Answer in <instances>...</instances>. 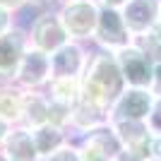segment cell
I'll use <instances>...</instances> for the list:
<instances>
[{"instance_id":"cell-8","label":"cell","mask_w":161,"mask_h":161,"mask_svg":"<svg viewBox=\"0 0 161 161\" xmlns=\"http://www.w3.org/2000/svg\"><path fill=\"white\" fill-rule=\"evenodd\" d=\"M84 67L87 60L77 43H63L51 53V80H80Z\"/></svg>"},{"instance_id":"cell-11","label":"cell","mask_w":161,"mask_h":161,"mask_svg":"<svg viewBox=\"0 0 161 161\" xmlns=\"http://www.w3.org/2000/svg\"><path fill=\"white\" fill-rule=\"evenodd\" d=\"M0 149L12 161H41L31 137V130L24 128V125H12L7 130L3 142H0Z\"/></svg>"},{"instance_id":"cell-14","label":"cell","mask_w":161,"mask_h":161,"mask_svg":"<svg viewBox=\"0 0 161 161\" xmlns=\"http://www.w3.org/2000/svg\"><path fill=\"white\" fill-rule=\"evenodd\" d=\"M70 125L80 132H89V130H96L101 125H108V111L103 108H96L87 101H77L72 103V111H70Z\"/></svg>"},{"instance_id":"cell-23","label":"cell","mask_w":161,"mask_h":161,"mask_svg":"<svg viewBox=\"0 0 161 161\" xmlns=\"http://www.w3.org/2000/svg\"><path fill=\"white\" fill-rule=\"evenodd\" d=\"M149 92L154 96H161V60L154 63V75H152V87H149Z\"/></svg>"},{"instance_id":"cell-18","label":"cell","mask_w":161,"mask_h":161,"mask_svg":"<svg viewBox=\"0 0 161 161\" xmlns=\"http://www.w3.org/2000/svg\"><path fill=\"white\" fill-rule=\"evenodd\" d=\"M51 99L72 106L80 101V80H51Z\"/></svg>"},{"instance_id":"cell-32","label":"cell","mask_w":161,"mask_h":161,"mask_svg":"<svg viewBox=\"0 0 161 161\" xmlns=\"http://www.w3.org/2000/svg\"><path fill=\"white\" fill-rule=\"evenodd\" d=\"M65 3H70V0H65Z\"/></svg>"},{"instance_id":"cell-12","label":"cell","mask_w":161,"mask_h":161,"mask_svg":"<svg viewBox=\"0 0 161 161\" xmlns=\"http://www.w3.org/2000/svg\"><path fill=\"white\" fill-rule=\"evenodd\" d=\"M24 36L19 31H3L0 34V82H10L17 75L19 60L24 55Z\"/></svg>"},{"instance_id":"cell-20","label":"cell","mask_w":161,"mask_h":161,"mask_svg":"<svg viewBox=\"0 0 161 161\" xmlns=\"http://www.w3.org/2000/svg\"><path fill=\"white\" fill-rule=\"evenodd\" d=\"M144 123H147L152 137H159V135H161V96H154L152 111H149V115L144 118Z\"/></svg>"},{"instance_id":"cell-1","label":"cell","mask_w":161,"mask_h":161,"mask_svg":"<svg viewBox=\"0 0 161 161\" xmlns=\"http://www.w3.org/2000/svg\"><path fill=\"white\" fill-rule=\"evenodd\" d=\"M123 89H125V80L120 65L115 55L108 53L94 55L92 63L84 67V75L80 77V99L103 111L113 106V101L120 96Z\"/></svg>"},{"instance_id":"cell-2","label":"cell","mask_w":161,"mask_h":161,"mask_svg":"<svg viewBox=\"0 0 161 161\" xmlns=\"http://www.w3.org/2000/svg\"><path fill=\"white\" fill-rule=\"evenodd\" d=\"M115 60L120 65L123 80L128 87L149 89L152 87V75H154V63L149 60V53L137 46H125L118 51Z\"/></svg>"},{"instance_id":"cell-22","label":"cell","mask_w":161,"mask_h":161,"mask_svg":"<svg viewBox=\"0 0 161 161\" xmlns=\"http://www.w3.org/2000/svg\"><path fill=\"white\" fill-rule=\"evenodd\" d=\"M41 161H80V154H77V147H70V144H63L60 149L51 152L48 156H43Z\"/></svg>"},{"instance_id":"cell-24","label":"cell","mask_w":161,"mask_h":161,"mask_svg":"<svg viewBox=\"0 0 161 161\" xmlns=\"http://www.w3.org/2000/svg\"><path fill=\"white\" fill-rule=\"evenodd\" d=\"M147 156H140V154H135V152H128V149H123L120 154L115 156L113 161H144Z\"/></svg>"},{"instance_id":"cell-16","label":"cell","mask_w":161,"mask_h":161,"mask_svg":"<svg viewBox=\"0 0 161 161\" xmlns=\"http://www.w3.org/2000/svg\"><path fill=\"white\" fill-rule=\"evenodd\" d=\"M31 137H34V144H36V152H39L41 159L65 144V130L58 128V125H51V123L31 128Z\"/></svg>"},{"instance_id":"cell-19","label":"cell","mask_w":161,"mask_h":161,"mask_svg":"<svg viewBox=\"0 0 161 161\" xmlns=\"http://www.w3.org/2000/svg\"><path fill=\"white\" fill-rule=\"evenodd\" d=\"M70 111H72V106L51 99V101H48V123L65 130L67 125H70Z\"/></svg>"},{"instance_id":"cell-13","label":"cell","mask_w":161,"mask_h":161,"mask_svg":"<svg viewBox=\"0 0 161 161\" xmlns=\"http://www.w3.org/2000/svg\"><path fill=\"white\" fill-rule=\"evenodd\" d=\"M31 41H34V48H39L43 53H53L55 48H60L63 43H67V31H65V27H63L60 17L43 14V17L34 24Z\"/></svg>"},{"instance_id":"cell-4","label":"cell","mask_w":161,"mask_h":161,"mask_svg":"<svg viewBox=\"0 0 161 161\" xmlns=\"http://www.w3.org/2000/svg\"><path fill=\"white\" fill-rule=\"evenodd\" d=\"M58 17H60L67 36L84 39V36H92L96 29L99 7H96L94 0H70V3H65V7Z\"/></svg>"},{"instance_id":"cell-33","label":"cell","mask_w":161,"mask_h":161,"mask_svg":"<svg viewBox=\"0 0 161 161\" xmlns=\"http://www.w3.org/2000/svg\"><path fill=\"white\" fill-rule=\"evenodd\" d=\"M159 14H161V12H159ZM159 19H161V17H159Z\"/></svg>"},{"instance_id":"cell-34","label":"cell","mask_w":161,"mask_h":161,"mask_svg":"<svg viewBox=\"0 0 161 161\" xmlns=\"http://www.w3.org/2000/svg\"><path fill=\"white\" fill-rule=\"evenodd\" d=\"M39 3H41V0H39Z\"/></svg>"},{"instance_id":"cell-15","label":"cell","mask_w":161,"mask_h":161,"mask_svg":"<svg viewBox=\"0 0 161 161\" xmlns=\"http://www.w3.org/2000/svg\"><path fill=\"white\" fill-rule=\"evenodd\" d=\"M43 123H48V99L31 89L22 92V125L31 130Z\"/></svg>"},{"instance_id":"cell-26","label":"cell","mask_w":161,"mask_h":161,"mask_svg":"<svg viewBox=\"0 0 161 161\" xmlns=\"http://www.w3.org/2000/svg\"><path fill=\"white\" fill-rule=\"evenodd\" d=\"M7 29H10V10L0 7V34L7 31Z\"/></svg>"},{"instance_id":"cell-5","label":"cell","mask_w":161,"mask_h":161,"mask_svg":"<svg viewBox=\"0 0 161 161\" xmlns=\"http://www.w3.org/2000/svg\"><path fill=\"white\" fill-rule=\"evenodd\" d=\"M154 94L149 89L128 87L108 108V120H144L152 111Z\"/></svg>"},{"instance_id":"cell-30","label":"cell","mask_w":161,"mask_h":161,"mask_svg":"<svg viewBox=\"0 0 161 161\" xmlns=\"http://www.w3.org/2000/svg\"><path fill=\"white\" fill-rule=\"evenodd\" d=\"M0 161H12V159H10V156H7L5 152H3V149H0Z\"/></svg>"},{"instance_id":"cell-21","label":"cell","mask_w":161,"mask_h":161,"mask_svg":"<svg viewBox=\"0 0 161 161\" xmlns=\"http://www.w3.org/2000/svg\"><path fill=\"white\" fill-rule=\"evenodd\" d=\"M144 46H147V53L161 55V24L156 22L152 29L144 31Z\"/></svg>"},{"instance_id":"cell-9","label":"cell","mask_w":161,"mask_h":161,"mask_svg":"<svg viewBox=\"0 0 161 161\" xmlns=\"http://www.w3.org/2000/svg\"><path fill=\"white\" fill-rule=\"evenodd\" d=\"M161 3L159 0H128L123 5V19L130 34H144L159 22Z\"/></svg>"},{"instance_id":"cell-7","label":"cell","mask_w":161,"mask_h":161,"mask_svg":"<svg viewBox=\"0 0 161 161\" xmlns=\"http://www.w3.org/2000/svg\"><path fill=\"white\" fill-rule=\"evenodd\" d=\"M14 80L19 82L24 89L41 87L43 82L51 80V55L43 53V51H39V48H29V51H24Z\"/></svg>"},{"instance_id":"cell-31","label":"cell","mask_w":161,"mask_h":161,"mask_svg":"<svg viewBox=\"0 0 161 161\" xmlns=\"http://www.w3.org/2000/svg\"><path fill=\"white\" fill-rule=\"evenodd\" d=\"M144 161H161V159H156V156H147Z\"/></svg>"},{"instance_id":"cell-27","label":"cell","mask_w":161,"mask_h":161,"mask_svg":"<svg viewBox=\"0 0 161 161\" xmlns=\"http://www.w3.org/2000/svg\"><path fill=\"white\" fill-rule=\"evenodd\" d=\"M99 3H101L103 7H113V10H120V7L125 5L128 0H99Z\"/></svg>"},{"instance_id":"cell-28","label":"cell","mask_w":161,"mask_h":161,"mask_svg":"<svg viewBox=\"0 0 161 161\" xmlns=\"http://www.w3.org/2000/svg\"><path fill=\"white\" fill-rule=\"evenodd\" d=\"M24 0H0V7H5V10H14V7H19Z\"/></svg>"},{"instance_id":"cell-29","label":"cell","mask_w":161,"mask_h":161,"mask_svg":"<svg viewBox=\"0 0 161 161\" xmlns=\"http://www.w3.org/2000/svg\"><path fill=\"white\" fill-rule=\"evenodd\" d=\"M7 130H10V125H7L5 120H3V118H0V142H3V137H5V132Z\"/></svg>"},{"instance_id":"cell-17","label":"cell","mask_w":161,"mask_h":161,"mask_svg":"<svg viewBox=\"0 0 161 161\" xmlns=\"http://www.w3.org/2000/svg\"><path fill=\"white\" fill-rule=\"evenodd\" d=\"M0 118L12 128L22 125V92L10 87H0Z\"/></svg>"},{"instance_id":"cell-25","label":"cell","mask_w":161,"mask_h":161,"mask_svg":"<svg viewBox=\"0 0 161 161\" xmlns=\"http://www.w3.org/2000/svg\"><path fill=\"white\" fill-rule=\"evenodd\" d=\"M149 156L161 159V135L159 137H152V142H149Z\"/></svg>"},{"instance_id":"cell-3","label":"cell","mask_w":161,"mask_h":161,"mask_svg":"<svg viewBox=\"0 0 161 161\" xmlns=\"http://www.w3.org/2000/svg\"><path fill=\"white\" fill-rule=\"evenodd\" d=\"M123 152L120 140L115 137L111 125H101L96 130H89L87 137L77 147L80 161H113Z\"/></svg>"},{"instance_id":"cell-6","label":"cell","mask_w":161,"mask_h":161,"mask_svg":"<svg viewBox=\"0 0 161 161\" xmlns=\"http://www.w3.org/2000/svg\"><path fill=\"white\" fill-rule=\"evenodd\" d=\"M96 39L111 51H120V48L130 46V29L125 27L123 14L113 7H103L99 10V19H96Z\"/></svg>"},{"instance_id":"cell-10","label":"cell","mask_w":161,"mask_h":161,"mask_svg":"<svg viewBox=\"0 0 161 161\" xmlns=\"http://www.w3.org/2000/svg\"><path fill=\"white\" fill-rule=\"evenodd\" d=\"M108 125L113 128L115 137L120 140L123 149L135 152L140 156H149V142L152 135L144 120H108Z\"/></svg>"}]
</instances>
